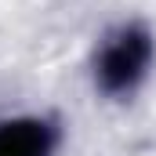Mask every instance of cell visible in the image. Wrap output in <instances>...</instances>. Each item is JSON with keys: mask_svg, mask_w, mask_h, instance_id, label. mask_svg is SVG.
Segmentation results:
<instances>
[{"mask_svg": "<svg viewBox=\"0 0 156 156\" xmlns=\"http://www.w3.org/2000/svg\"><path fill=\"white\" fill-rule=\"evenodd\" d=\"M156 73V29L145 18L105 26L87 51V83L102 102H131Z\"/></svg>", "mask_w": 156, "mask_h": 156, "instance_id": "obj_1", "label": "cell"}, {"mask_svg": "<svg viewBox=\"0 0 156 156\" xmlns=\"http://www.w3.org/2000/svg\"><path fill=\"white\" fill-rule=\"evenodd\" d=\"M62 123L47 113L0 116V156H58Z\"/></svg>", "mask_w": 156, "mask_h": 156, "instance_id": "obj_2", "label": "cell"}]
</instances>
